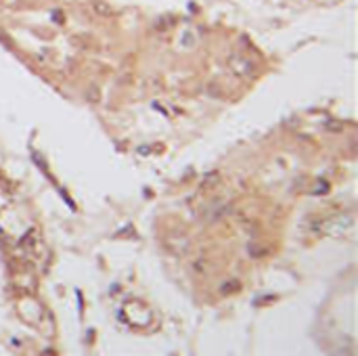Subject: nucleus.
I'll return each mask as SVG.
<instances>
[{
	"label": "nucleus",
	"mask_w": 358,
	"mask_h": 356,
	"mask_svg": "<svg viewBox=\"0 0 358 356\" xmlns=\"http://www.w3.org/2000/svg\"><path fill=\"white\" fill-rule=\"evenodd\" d=\"M229 67L235 71L237 76H241V78H245V76H251L253 71H255V63H251L249 59H245V57H231V61H229Z\"/></svg>",
	"instance_id": "1"
},
{
	"label": "nucleus",
	"mask_w": 358,
	"mask_h": 356,
	"mask_svg": "<svg viewBox=\"0 0 358 356\" xmlns=\"http://www.w3.org/2000/svg\"><path fill=\"white\" fill-rule=\"evenodd\" d=\"M93 11L97 15H101V17H107V15H111V6L105 4V2H99V0H95V2H93Z\"/></svg>",
	"instance_id": "2"
},
{
	"label": "nucleus",
	"mask_w": 358,
	"mask_h": 356,
	"mask_svg": "<svg viewBox=\"0 0 358 356\" xmlns=\"http://www.w3.org/2000/svg\"><path fill=\"white\" fill-rule=\"evenodd\" d=\"M327 128H331V132H337V130H340L342 126L337 124V121H329V124H327Z\"/></svg>",
	"instance_id": "3"
}]
</instances>
